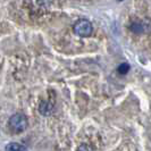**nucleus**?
Returning <instances> with one entry per match:
<instances>
[{"instance_id": "f257e3e1", "label": "nucleus", "mask_w": 151, "mask_h": 151, "mask_svg": "<svg viewBox=\"0 0 151 151\" xmlns=\"http://www.w3.org/2000/svg\"><path fill=\"white\" fill-rule=\"evenodd\" d=\"M9 127L12 131H14L15 133H21L23 131H25L27 125H29V121L27 117L24 114H15L9 118Z\"/></svg>"}, {"instance_id": "f03ea898", "label": "nucleus", "mask_w": 151, "mask_h": 151, "mask_svg": "<svg viewBox=\"0 0 151 151\" xmlns=\"http://www.w3.org/2000/svg\"><path fill=\"white\" fill-rule=\"evenodd\" d=\"M73 31L76 35L82 37V38H88L90 37L93 32V26L90 21L88 19H78L73 26Z\"/></svg>"}, {"instance_id": "7ed1b4c3", "label": "nucleus", "mask_w": 151, "mask_h": 151, "mask_svg": "<svg viewBox=\"0 0 151 151\" xmlns=\"http://www.w3.org/2000/svg\"><path fill=\"white\" fill-rule=\"evenodd\" d=\"M129 30L136 34L151 33V19L150 18H143V19L134 21L129 25Z\"/></svg>"}, {"instance_id": "20e7f679", "label": "nucleus", "mask_w": 151, "mask_h": 151, "mask_svg": "<svg viewBox=\"0 0 151 151\" xmlns=\"http://www.w3.org/2000/svg\"><path fill=\"white\" fill-rule=\"evenodd\" d=\"M39 111L45 116H49L53 113V105L50 101H42L39 106Z\"/></svg>"}, {"instance_id": "39448f33", "label": "nucleus", "mask_w": 151, "mask_h": 151, "mask_svg": "<svg viewBox=\"0 0 151 151\" xmlns=\"http://www.w3.org/2000/svg\"><path fill=\"white\" fill-rule=\"evenodd\" d=\"M6 151H27V149L19 143H9L6 145Z\"/></svg>"}, {"instance_id": "423d86ee", "label": "nucleus", "mask_w": 151, "mask_h": 151, "mask_svg": "<svg viewBox=\"0 0 151 151\" xmlns=\"http://www.w3.org/2000/svg\"><path fill=\"white\" fill-rule=\"evenodd\" d=\"M129 70V64H122L118 67V73L119 74H126Z\"/></svg>"}, {"instance_id": "0eeeda50", "label": "nucleus", "mask_w": 151, "mask_h": 151, "mask_svg": "<svg viewBox=\"0 0 151 151\" xmlns=\"http://www.w3.org/2000/svg\"><path fill=\"white\" fill-rule=\"evenodd\" d=\"M77 151H93V149L91 148L90 145H88V144H81L78 147Z\"/></svg>"}, {"instance_id": "6e6552de", "label": "nucleus", "mask_w": 151, "mask_h": 151, "mask_svg": "<svg viewBox=\"0 0 151 151\" xmlns=\"http://www.w3.org/2000/svg\"><path fill=\"white\" fill-rule=\"evenodd\" d=\"M118 1H122V0H118Z\"/></svg>"}]
</instances>
